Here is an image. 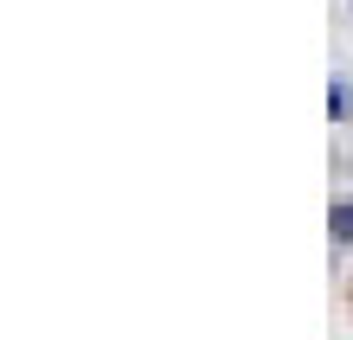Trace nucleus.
Returning a JSON list of instances; mask_svg holds the SVG:
<instances>
[{
	"mask_svg": "<svg viewBox=\"0 0 353 340\" xmlns=\"http://www.w3.org/2000/svg\"><path fill=\"white\" fill-rule=\"evenodd\" d=\"M327 116H334V122H347V116H353V83H347V77L327 83Z\"/></svg>",
	"mask_w": 353,
	"mask_h": 340,
	"instance_id": "1",
	"label": "nucleus"
},
{
	"mask_svg": "<svg viewBox=\"0 0 353 340\" xmlns=\"http://www.w3.org/2000/svg\"><path fill=\"white\" fill-rule=\"evenodd\" d=\"M334 244H353V199L334 206Z\"/></svg>",
	"mask_w": 353,
	"mask_h": 340,
	"instance_id": "2",
	"label": "nucleus"
}]
</instances>
